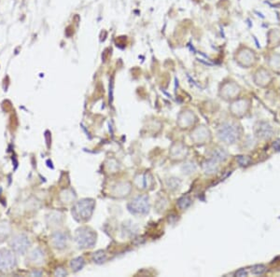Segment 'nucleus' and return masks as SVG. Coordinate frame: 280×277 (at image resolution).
<instances>
[{
    "instance_id": "obj_1",
    "label": "nucleus",
    "mask_w": 280,
    "mask_h": 277,
    "mask_svg": "<svg viewBox=\"0 0 280 277\" xmlns=\"http://www.w3.org/2000/svg\"><path fill=\"white\" fill-rule=\"evenodd\" d=\"M233 60L242 69H250L257 64L258 53L247 45H240L233 53Z\"/></svg>"
},
{
    "instance_id": "obj_2",
    "label": "nucleus",
    "mask_w": 280,
    "mask_h": 277,
    "mask_svg": "<svg viewBox=\"0 0 280 277\" xmlns=\"http://www.w3.org/2000/svg\"><path fill=\"white\" fill-rule=\"evenodd\" d=\"M95 203L92 199H83L78 202L72 209V214L78 221H87L90 219Z\"/></svg>"
},
{
    "instance_id": "obj_3",
    "label": "nucleus",
    "mask_w": 280,
    "mask_h": 277,
    "mask_svg": "<svg viewBox=\"0 0 280 277\" xmlns=\"http://www.w3.org/2000/svg\"><path fill=\"white\" fill-rule=\"evenodd\" d=\"M239 136L240 133L238 126L233 123H224L220 126L218 131L219 138L227 144L234 143L239 138Z\"/></svg>"
},
{
    "instance_id": "obj_4",
    "label": "nucleus",
    "mask_w": 280,
    "mask_h": 277,
    "mask_svg": "<svg viewBox=\"0 0 280 277\" xmlns=\"http://www.w3.org/2000/svg\"><path fill=\"white\" fill-rule=\"evenodd\" d=\"M75 240L80 248H93L96 242V234L89 228H80L76 232Z\"/></svg>"
},
{
    "instance_id": "obj_5",
    "label": "nucleus",
    "mask_w": 280,
    "mask_h": 277,
    "mask_svg": "<svg viewBox=\"0 0 280 277\" xmlns=\"http://www.w3.org/2000/svg\"><path fill=\"white\" fill-rule=\"evenodd\" d=\"M11 249L17 254H25L30 247L31 243L25 234H17L11 239L10 243Z\"/></svg>"
},
{
    "instance_id": "obj_6",
    "label": "nucleus",
    "mask_w": 280,
    "mask_h": 277,
    "mask_svg": "<svg viewBox=\"0 0 280 277\" xmlns=\"http://www.w3.org/2000/svg\"><path fill=\"white\" fill-rule=\"evenodd\" d=\"M16 266V257L14 251L9 249L0 250V270L7 272L10 271Z\"/></svg>"
},
{
    "instance_id": "obj_7",
    "label": "nucleus",
    "mask_w": 280,
    "mask_h": 277,
    "mask_svg": "<svg viewBox=\"0 0 280 277\" xmlns=\"http://www.w3.org/2000/svg\"><path fill=\"white\" fill-rule=\"evenodd\" d=\"M128 208L135 214H147L150 210L149 198L144 195L139 196L131 202Z\"/></svg>"
},
{
    "instance_id": "obj_8",
    "label": "nucleus",
    "mask_w": 280,
    "mask_h": 277,
    "mask_svg": "<svg viewBox=\"0 0 280 277\" xmlns=\"http://www.w3.org/2000/svg\"><path fill=\"white\" fill-rule=\"evenodd\" d=\"M240 92L239 86L234 81H225L220 89V94L221 98L224 99H233L235 98Z\"/></svg>"
},
{
    "instance_id": "obj_9",
    "label": "nucleus",
    "mask_w": 280,
    "mask_h": 277,
    "mask_svg": "<svg viewBox=\"0 0 280 277\" xmlns=\"http://www.w3.org/2000/svg\"><path fill=\"white\" fill-rule=\"evenodd\" d=\"M266 47L269 50L280 48V29L271 28L266 34Z\"/></svg>"
},
{
    "instance_id": "obj_10",
    "label": "nucleus",
    "mask_w": 280,
    "mask_h": 277,
    "mask_svg": "<svg viewBox=\"0 0 280 277\" xmlns=\"http://www.w3.org/2000/svg\"><path fill=\"white\" fill-rule=\"evenodd\" d=\"M254 81L259 86H266L272 81V74L266 69L260 68L254 74Z\"/></svg>"
},
{
    "instance_id": "obj_11",
    "label": "nucleus",
    "mask_w": 280,
    "mask_h": 277,
    "mask_svg": "<svg viewBox=\"0 0 280 277\" xmlns=\"http://www.w3.org/2000/svg\"><path fill=\"white\" fill-rule=\"evenodd\" d=\"M266 62L270 68V69L274 72L280 73V52H271L267 56Z\"/></svg>"
},
{
    "instance_id": "obj_12",
    "label": "nucleus",
    "mask_w": 280,
    "mask_h": 277,
    "mask_svg": "<svg viewBox=\"0 0 280 277\" xmlns=\"http://www.w3.org/2000/svg\"><path fill=\"white\" fill-rule=\"evenodd\" d=\"M67 242H68V236L66 233L57 231L53 233L52 235V244L56 248H65L67 247Z\"/></svg>"
},
{
    "instance_id": "obj_13",
    "label": "nucleus",
    "mask_w": 280,
    "mask_h": 277,
    "mask_svg": "<svg viewBox=\"0 0 280 277\" xmlns=\"http://www.w3.org/2000/svg\"><path fill=\"white\" fill-rule=\"evenodd\" d=\"M258 137L260 138H269L272 137L273 130L270 125L267 123H260V127L258 129Z\"/></svg>"
},
{
    "instance_id": "obj_14",
    "label": "nucleus",
    "mask_w": 280,
    "mask_h": 277,
    "mask_svg": "<svg viewBox=\"0 0 280 277\" xmlns=\"http://www.w3.org/2000/svg\"><path fill=\"white\" fill-rule=\"evenodd\" d=\"M10 224L6 221L0 222V241H4L10 234Z\"/></svg>"
},
{
    "instance_id": "obj_15",
    "label": "nucleus",
    "mask_w": 280,
    "mask_h": 277,
    "mask_svg": "<svg viewBox=\"0 0 280 277\" xmlns=\"http://www.w3.org/2000/svg\"><path fill=\"white\" fill-rule=\"evenodd\" d=\"M84 263H85V261H84L83 257H77V258H74V259L71 260L70 267H71L73 272L76 273V272H79L83 268Z\"/></svg>"
},
{
    "instance_id": "obj_16",
    "label": "nucleus",
    "mask_w": 280,
    "mask_h": 277,
    "mask_svg": "<svg viewBox=\"0 0 280 277\" xmlns=\"http://www.w3.org/2000/svg\"><path fill=\"white\" fill-rule=\"evenodd\" d=\"M43 257H44L43 252L40 250V248H37L31 253L29 258H30L31 261L34 263H41Z\"/></svg>"
},
{
    "instance_id": "obj_17",
    "label": "nucleus",
    "mask_w": 280,
    "mask_h": 277,
    "mask_svg": "<svg viewBox=\"0 0 280 277\" xmlns=\"http://www.w3.org/2000/svg\"><path fill=\"white\" fill-rule=\"evenodd\" d=\"M93 261L94 262H96V263H103V262H105L106 261V259H107V256H106V254H105V252L104 251H102V250H99V251H97V252H95L93 255Z\"/></svg>"
},
{
    "instance_id": "obj_18",
    "label": "nucleus",
    "mask_w": 280,
    "mask_h": 277,
    "mask_svg": "<svg viewBox=\"0 0 280 277\" xmlns=\"http://www.w3.org/2000/svg\"><path fill=\"white\" fill-rule=\"evenodd\" d=\"M191 204V201H190V198L188 197H182V198L179 200L178 202V206L180 207L181 209H186L187 208H189Z\"/></svg>"
},
{
    "instance_id": "obj_19",
    "label": "nucleus",
    "mask_w": 280,
    "mask_h": 277,
    "mask_svg": "<svg viewBox=\"0 0 280 277\" xmlns=\"http://www.w3.org/2000/svg\"><path fill=\"white\" fill-rule=\"evenodd\" d=\"M266 271V268L263 265H255L251 268V273L253 275H262Z\"/></svg>"
},
{
    "instance_id": "obj_20",
    "label": "nucleus",
    "mask_w": 280,
    "mask_h": 277,
    "mask_svg": "<svg viewBox=\"0 0 280 277\" xmlns=\"http://www.w3.org/2000/svg\"><path fill=\"white\" fill-rule=\"evenodd\" d=\"M237 161L239 162V163H240L241 165H248L250 162V159L246 158V157H244V156H239V157L237 158Z\"/></svg>"
},
{
    "instance_id": "obj_21",
    "label": "nucleus",
    "mask_w": 280,
    "mask_h": 277,
    "mask_svg": "<svg viewBox=\"0 0 280 277\" xmlns=\"http://www.w3.org/2000/svg\"><path fill=\"white\" fill-rule=\"evenodd\" d=\"M235 276L236 277H247L248 276V273H247V271L246 270H244V269H241L239 270L238 272H236V274H235Z\"/></svg>"
},
{
    "instance_id": "obj_22",
    "label": "nucleus",
    "mask_w": 280,
    "mask_h": 277,
    "mask_svg": "<svg viewBox=\"0 0 280 277\" xmlns=\"http://www.w3.org/2000/svg\"><path fill=\"white\" fill-rule=\"evenodd\" d=\"M66 275H67V272H66L65 270H63L62 268L57 269V271H56V273H55V276H58V277H64V276H66Z\"/></svg>"
}]
</instances>
